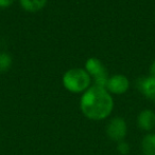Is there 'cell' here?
Masks as SVG:
<instances>
[{"label": "cell", "mask_w": 155, "mask_h": 155, "mask_svg": "<svg viewBox=\"0 0 155 155\" xmlns=\"http://www.w3.org/2000/svg\"><path fill=\"white\" fill-rule=\"evenodd\" d=\"M82 113L91 120L107 118L114 109V99L106 89L97 86L89 87L81 97Z\"/></svg>", "instance_id": "1"}, {"label": "cell", "mask_w": 155, "mask_h": 155, "mask_svg": "<svg viewBox=\"0 0 155 155\" xmlns=\"http://www.w3.org/2000/svg\"><path fill=\"white\" fill-rule=\"evenodd\" d=\"M90 79L86 70L70 69L63 76V84L71 93H84L89 88Z\"/></svg>", "instance_id": "2"}, {"label": "cell", "mask_w": 155, "mask_h": 155, "mask_svg": "<svg viewBox=\"0 0 155 155\" xmlns=\"http://www.w3.org/2000/svg\"><path fill=\"white\" fill-rule=\"evenodd\" d=\"M85 70L89 74L90 78H93L95 86L106 89V84H107L110 77H108L107 71H106L104 64L101 62V60L95 57L89 58L85 63Z\"/></svg>", "instance_id": "3"}, {"label": "cell", "mask_w": 155, "mask_h": 155, "mask_svg": "<svg viewBox=\"0 0 155 155\" xmlns=\"http://www.w3.org/2000/svg\"><path fill=\"white\" fill-rule=\"evenodd\" d=\"M106 134L108 138L119 143L124 140L128 134V126L122 117H114L108 121L106 126Z\"/></svg>", "instance_id": "4"}, {"label": "cell", "mask_w": 155, "mask_h": 155, "mask_svg": "<svg viewBox=\"0 0 155 155\" xmlns=\"http://www.w3.org/2000/svg\"><path fill=\"white\" fill-rule=\"evenodd\" d=\"M130 87V82L129 79L124 75L121 74H117L112 77L108 78L107 84H106V90L112 94H124L129 90Z\"/></svg>", "instance_id": "5"}, {"label": "cell", "mask_w": 155, "mask_h": 155, "mask_svg": "<svg viewBox=\"0 0 155 155\" xmlns=\"http://www.w3.org/2000/svg\"><path fill=\"white\" fill-rule=\"evenodd\" d=\"M138 127L143 131H151L155 127V113L150 109H145L139 113L137 117Z\"/></svg>", "instance_id": "6"}, {"label": "cell", "mask_w": 155, "mask_h": 155, "mask_svg": "<svg viewBox=\"0 0 155 155\" xmlns=\"http://www.w3.org/2000/svg\"><path fill=\"white\" fill-rule=\"evenodd\" d=\"M138 88L147 98L155 100V76L141 78L138 82Z\"/></svg>", "instance_id": "7"}, {"label": "cell", "mask_w": 155, "mask_h": 155, "mask_svg": "<svg viewBox=\"0 0 155 155\" xmlns=\"http://www.w3.org/2000/svg\"><path fill=\"white\" fill-rule=\"evenodd\" d=\"M141 151L143 155H155V133H150L143 137Z\"/></svg>", "instance_id": "8"}, {"label": "cell", "mask_w": 155, "mask_h": 155, "mask_svg": "<svg viewBox=\"0 0 155 155\" xmlns=\"http://www.w3.org/2000/svg\"><path fill=\"white\" fill-rule=\"evenodd\" d=\"M47 0H20L23 8L30 12H35L45 6Z\"/></svg>", "instance_id": "9"}, {"label": "cell", "mask_w": 155, "mask_h": 155, "mask_svg": "<svg viewBox=\"0 0 155 155\" xmlns=\"http://www.w3.org/2000/svg\"><path fill=\"white\" fill-rule=\"evenodd\" d=\"M12 65V57L6 53H0V73L8 71Z\"/></svg>", "instance_id": "10"}, {"label": "cell", "mask_w": 155, "mask_h": 155, "mask_svg": "<svg viewBox=\"0 0 155 155\" xmlns=\"http://www.w3.org/2000/svg\"><path fill=\"white\" fill-rule=\"evenodd\" d=\"M117 151L121 155H126L130 152V145L124 140L117 143Z\"/></svg>", "instance_id": "11"}, {"label": "cell", "mask_w": 155, "mask_h": 155, "mask_svg": "<svg viewBox=\"0 0 155 155\" xmlns=\"http://www.w3.org/2000/svg\"><path fill=\"white\" fill-rule=\"evenodd\" d=\"M14 2V0H0V8H6L11 5Z\"/></svg>", "instance_id": "12"}, {"label": "cell", "mask_w": 155, "mask_h": 155, "mask_svg": "<svg viewBox=\"0 0 155 155\" xmlns=\"http://www.w3.org/2000/svg\"><path fill=\"white\" fill-rule=\"evenodd\" d=\"M150 72H151V75L152 76H155V61L152 63L151 69H150Z\"/></svg>", "instance_id": "13"}]
</instances>
